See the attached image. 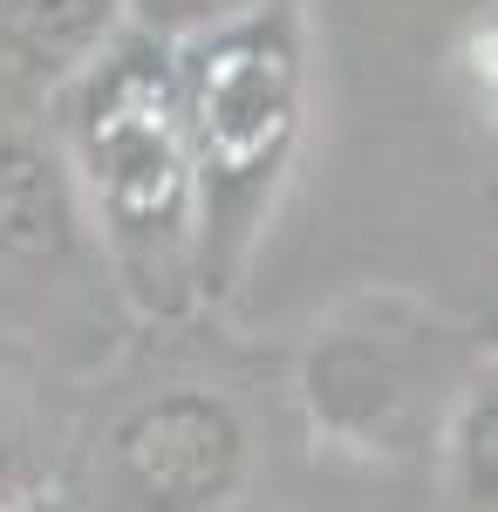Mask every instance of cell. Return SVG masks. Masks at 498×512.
Here are the masks:
<instances>
[{
  "instance_id": "cell-1",
  "label": "cell",
  "mask_w": 498,
  "mask_h": 512,
  "mask_svg": "<svg viewBox=\"0 0 498 512\" xmlns=\"http://www.w3.org/2000/svg\"><path fill=\"white\" fill-rule=\"evenodd\" d=\"M55 151L69 164L82 226H96L123 294L157 321L205 301L198 287V185L178 123L171 48L123 35L55 89Z\"/></svg>"
},
{
  "instance_id": "cell-2",
  "label": "cell",
  "mask_w": 498,
  "mask_h": 512,
  "mask_svg": "<svg viewBox=\"0 0 498 512\" xmlns=\"http://www.w3.org/2000/svg\"><path fill=\"white\" fill-rule=\"evenodd\" d=\"M171 76L198 185V287L226 294L301 144V28L287 7L267 0L219 35L171 48Z\"/></svg>"
},
{
  "instance_id": "cell-3",
  "label": "cell",
  "mask_w": 498,
  "mask_h": 512,
  "mask_svg": "<svg viewBox=\"0 0 498 512\" xmlns=\"http://www.w3.org/2000/svg\"><path fill=\"white\" fill-rule=\"evenodd\" d=\"M437 383V328L396 321V308H348L335 315L301 362V396L314 431L355 451H403L417 444Z\"/></svg>"
},
{
  "instance_id": "cell-4",
  "label": "cell",
  "mask_w": 498,
  "mask_h": 512,
  "mask_svg": "<svg viewBox=\"0 0 498 512\" xmlns=\"http://www.w3.org/2000/svg\"><path fill=\"white\" fill-rule=\"evenodd\" d=\"M110 472L144 512H212L246 472V424L212 390H164L123 410Z\"/></svg>"
},
{
  "instance_id": "cell-5",
  "label": "cell",
  "mask_w": 498,
  "mask_h": 512,
  "mask_svg": "<svg viewBox=\"0 0 498 512\" xmlns=\"http://www.w3.org/2000/svg\"><path fill=\"white\" fill-rule=\"evenodd\" d=\"M82 205L69 164L41 137H0V253L7 260H69Z\"/></svg>"
},
{
  "instance_id": "cell-6",
  "label": "cell",
  "mask_w": 498,
  "mask_h": 512,
  "mask_svg": "<svg viewBox=\"0 0 498 512\" xmlns=\"http://www.w3.org/2000/svg\"><path fill=\"white\" fill-rule=\"evenodd\" d=\"M123 35V0H0V55L41 89L76 82Z\"/></svg>"
},
{
  "instance_id": "cell-7",
  "label": "cell",
  "mask_w": 498,
  "mask_h": 512,
  "mask_svg": "<svg viewBox=\"0 0 498 512\" xmlns=\"http://www.w3.org/2000/svg\"><path fill=\"white\" fill-rule=\"evenodd\" d=\"M267 0H123V28L157 41V48H185L198 35H219L232 21H246Z\"/></svg>"
},
{
  "instance_id": "cell-8",
  "label": "cell",
  "mask_w": 498,
  "mask_h": 512,
  "mask_svg": "<svg viewBox=\"0 0 498 512\" xmlns=\"http://www.w3.org/2000/svg\"><path fill=\"white\" fill-rule=\"evenodd\" d=\"M492 431H498L492 390H471L464 396V417H458V465H464L471 506H492Z\"/></svg>"
},
{
  "instance_id": "cell-9",
  "label": "cell",
  "mask_w": 498,
  "mask_h": 512,
  "mask_svg": "<svg viewBox=\"0 0 498 512\" xmlns=\"http://www.w3.org/2000/svg\"><path fill=\"white\" fill-rule=\"evenodd\" d=\"M14 465V417H7V403H0V478Z\"/></svg>"
},
{
  "instance_id": "cell-10",
  "label": "cell",
  "mask_w": 498,
  "mask_h": 512,
  "mask_svg": "<svg viewBox=\"0 0 498 512\" xmlns=\"http://www.w3.org/2000/svg\"><path fill=\"white\" fill-rule=\"evenodd\" d=\"M0 512H41V506H28V499H0Z\"/></svg>"
}]
</instances>
